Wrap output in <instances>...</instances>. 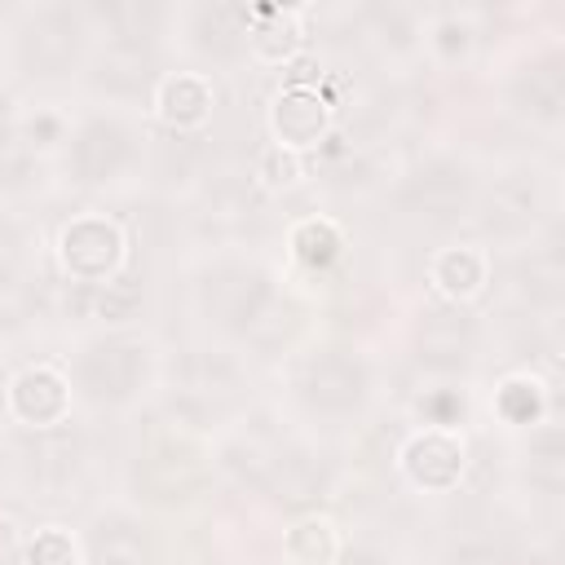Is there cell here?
Here are the masks:
<instances>
[{"instance_id": "1", "label": "cell", "mask_w": 565, "mask_h": 565, "mask_svg": "<svg viewBox=\"0 0 565 565\" xmlns=\"http://www.w3.org/2000/svg\"><path fill=\"white\" fill-rule=\"evenodd\" d=\"M88 44V13L66 4H44L26 18L18 35V62L35 79H62L79 66Z\"/></svg>"}, {"instance_id": "2", "label": "cell", "mask_w": 565, "mask_h": 565, "mask_svg": "<svg viewBox=\"0 0 565 565\" xmlns=\"http://www.w3.org/2000/svg\"><path fill=\"white\" fill-rule=\"evenodd\" d=\"M75 380L97 406H124L150 380V344L132 335L93 340L75 362Z\"/></svg>"}, {"instance_id": "3", "label": "cell", "mask_w": 565, "mask_h": 565, "mask_svg": "<svg viewBox=\"0 0 565 565\" xmlns=\"http://www.w3.org/2000/svg\"><path fill=\"white\" fill-rule=\"evenodd\" d=\"M296 388L309 411L318 415H353L371 397V371L349 349H318L300 362Z\"/></svg>"}, {"instance_id": "4", "label": "cell", "mask_w": 565, "mask_h": 565, "mask_svg": "<svg viewBox=\"0 0 565 565\" xmlns=\"http://www.w3.org/2000/svg\"><path fill=\"white\" fill-rule=\"evenodd\" d=\"M57 265L79 287H97L115 278L124 265V230L102 212L71 216L57 234Z\"/></svg>"}, {"instance_id": "5", "label": "cell", "mask_w": 565, "mask_h": 565, "mask_svg": "<svg viewBox=\"0 0 565 565\" xmlns=\"http://www.w3.org/2000/svg\"><path fill=\"white\" fill-rule=\"evenodd\" d=\"M207 313L221 331L247 335L274 309V278L260 265H221L207 274Z\"/></svg>"}, {"instance_id": "6", "label": "cell", "mask_w": 565, "mask_h": 565, "mask_svg": "<svg viewBox=\"0 0 565 565\" xmlns=\"http://www.w3.org/2000/svg\"><path fill=\"white\" fill-rule=\"evenodd\" d=\"M66 154L79 185H110L132 163V132L110 115H93L71 132Z\"/></svg>"}, {"instance_id": "7", "label": "cell", "mask_w": 565, "mask_h": 565, "mask_svg": "<svg viewBox=\"0 0 565 565\" xmlns=\"http://www.w3.org/2000/svg\"><path fill=\"white\" fill-rule=\"evenodd\" d=\"M4 411L22 428H35V433L62 428L71 415V380L49 362L22 366L4 388Z\"/></svg>"}, {"instance_id": "8", "label": "cell", "mask_w": 565, "mask_h": 565, "mask_svg": "<svg viewBox=\"0 0 565 565\" xmlns=\"http://www.w3.org/2000/svg\"><path fill=\"white\" fill-rule=\"evenodd\" d=\"M415 358L419 366L437 375H455L477 358V322L463 305H437L424 313L419 335H415Z\"/></svg>"}, {"instance_id": "9", "label": "cell", "mask_w": 565, "mask_h": 565, "mask_svg": "<svg viewBox=\"0 0 565 565\" xmlns=\"http://www.w3.org/2000/svg\"><path fill=\"white\" fill-rule=\"evenodd\" d=\"M463 437L455 428H419L406 437L397 463L406 472V481L415 490H428V494H446L459 486L463 477Z\"/></svg>"}, {"instance_id": "10", "label": "cell", "mask_w": 565, "mask_h": 565, "mask_svg": "<svg viewBox=\"0 0 565 565\" xmlns=\"http://www.w3.org/2000/svg\"><path fill=\"white\" fill-rule=\"evenodd\" d=\"M327 128H331V102L313 84L296 79L282 93H274V102H269V137H274V146L300 154V150L318 146L327 137Z\"/></svg>"}, {"instance_id": "11", "label": "cell", "mask_w": 565, "mask_h": 565, "mask_svg": "<svg viewBox=\"0 0 565 565\" xmlns=\"http://www.w3.org/2000/svg\"><path fill=\"white\" fill-rule=\"evenodd\" d=\"M472 194H477V181L463 163H450V159H433L424 163L419 172L406 177L402 185V203L419 216H433V221H450V216H463L472 207Z\"/></svg>"}, {"instance_id": "12", "label": "cell", "mask_w": 565, "mask_h": 565, "mask_svg": "<svg viewBox=\"0 0 565 565\" xmlns=\"http://www.w3.org/2000/svg\"><path fill=\"white\" fill-rule=\"evenodd\" d=\"M243 380L238 366L221 353H194L181 362V388H177V406L194 419H203L207 411H221L238 397Z\"/></svg>"}, {"instance_id": "13", "label": "cell", "mask_w": 565, "mask_h": 565, "mask_svg": "<svg viewBox=\"0 0 565 565\" xmlns=\"http://www.w3.org/2000/svg\"><path fill=\"white\" fill-rule=\"evenodd\" d=\"M212 102H216L212 79L199 75V71H168V75H159L154 88H150V106H154V115H159L172 132L199 128V124L212 115Z\"/></svg>"}, {"instance_id": "14", "label": "cell", "mask_w": 565, "mask_h": 565, "mask_svg": "<svg viewBox=\"0 0 565 565\" xmlns=\"http://www.w3.org/2000/svg\"><path fill=\"white\" fill-rule=\"evenodd\" d=\"M543 212V185L534 172H508L490 194H486V207H481V225L499 238H516L525 234Z\"/></svg>"}, {"instance_id": "15", "label": "cell", "mask_w": 565, "mask_h": 565, "mask_svg": "<svg viewBox=\"0 0 565 565\" xmlns=\"http://www.w3.org/2000/svg\"><path fill=\"white\" fill-rule=\"evenodd\" d=\"M154 79H159V71H154L150 40H110L93 71V84L115 97H141L154 88Z\"/></svg>"}, {"instance_id": "16", "label": "cell", "mask_w": 565, "mask_h": 565, "mask_svg": "<svg viewBox=\"0 0 565 565\" xmlns=\"http://www.w3.org/2000/svg\"><path fill=\"white\" fill-rule=\"evenodd\" d=\"M327 486H331L327 459L313 455V450H300V446H282L274 468H269V477H265V490L287 508H305V503L322 499Z\"/></svg>"}, {"instance_id": "17", "label": "cell", "mask_w": 565, "mask_h": 565, "mask_svg": "<svg viewBox=\"0 0 565 565\" xmlns=\"http://www.w3.org/2000/svg\"><path fill=\"white\" fill-rule=\"evenodd\" d=\"M512 106L530 119V124H556L565 115V62L556 53L530 62L516 79H512Z\"/></svg>"}, {"instance_id": "18", "label": "cell", "mask_w": 565, "mask_h": 565, "mask_svg": "<svg viewBox=\"0 0 565 565\" xmlns=\"http://www.w3.org/2000/svg\"><path fill=\"white\" fill-rule=\"evenodd\" d=\"M490 278V260L481 247L459 243V247H441L428 260V282L441 296V305H468Z\"/></svg>"}, {"instance_id": "19", "label": "cell", "mask_w": 565, "mask_h": 565, "mask_svg": "<svg viewBox=\"0 0 565 565\" xmlns=\"http://www.w3.org/2000/svg\"><path fill=\"white\" fill-rule=\"evenodd\" d=\"M305 44V26H300V13L296 9H282V4H265V9H252V26H247V53L265 66H282L300 53Z\"/></svg>"}, {"instance_id": "20", "label": "cell", "mask_w": 565, "mask_h": 565, "mask_svg": "<svg viewBox=\"0 0 565 565\" xmlns=\"http://www.w3.org/2000/svg\"><path fill=\"white\" fill-rule=\"evenodd\" d=\"M137 481H146V490H150L154 499H185V494L199 490L203 463H199V455H194L190 446L168 441V446L150 450V455L137 463Z\"/></svg>"}, {"instance_id": "21", "label": "cell", "mask_w": 565, "mask_h": 565, "mask_svg": "<svg viewBox=\"0 0 565 565\" xmlns=\"http://www.w3.org/2000/svg\"><path fill=\"white\" fill-rule=\"evenodd\" d=\"M247 26H252V9L247 4H199L190 13V35L212 57L247 53Z\"/></svg>"}, {"instance_id": "22", "label": "cell", "mask_w": 565, "mask_h": 565, "mask_svg": "<svg viewBox=\"0 0 565 565\" xmlns=\"http://www.w3.org/2000/svg\"><path fill=\"white\" fill-rule=\"evenodd\" d=\"M88 565H150V543L128 516H106L88 534Z\"/></svg>"}, {"instance_id": "23", "label": "cell", "mask_w": 565, "mask_h": 565, "mask_svg": "<svg viewBox=\"0 0 565 565\" xmlns=\"http://www.w3.org/2000/svg\"><path fill=\"white\" fill-rule=\"evenodd\" d=\"M79 459H84V441H79L71 428L35 433V446H31V477H35L40 486H66V481L79 472Z\"/></svg>"}, {"instance_id": "24", "label": "cell", "mask_w": 565, "mask_h": 565, "mask_svg": "<svg viewBox=\"0 0 565 565\" xmlns=\"http://www.w3.org/2000/svg\"><path fill=\"white\" fill-rule=\"evenodd\" d=\"M287 243H291V256L309 269H327L344 256V230L331 216H300L291 225Z\"/></svg>"}, {"instance_id": "25", "label": "cell", "mask_w": 565, "mask_h": 565, "mask_svg": "<svg viewBox=\"0 0 565 565\" xmlns=\"http://www.w3.org/2000/svg\"><path fill=\"white\" fill-rule=\"evenodd\" d=\"M282 556L291 565H335L340 561V534L327 516H300L282 534Z\"/></svg>"}, {"instance_id": "26", "label": "cell", "mask_w": 565, "mask_h": 565, "mask_svg": "<svg viewBox=\"0 0 565 565\" xmlns=\"http://www.w3.org/2000/svg\"><path fill=\"white\" fill-rule=\"evenodd\" d=\"M494 411L508 424H539L547 415V388L534 375H508L494 388Z\"/></svg>"}, {"instance_id": "27", "label": "cell", "mask_w": 565, "mask_h": 565, "mask_svg": "<svg viewBox=\"0 0 565 565\" xmlns=\"http://www.w3.org/2000/svg\"><path fill=\"white\" fill-rule=\"evenodd\" d=\"M137 309H141V282H137V274H128V269H119L115 278L88 287V313H93V318L128 322Z\"/></svg>"}, {"instance_id": "28", "label": "cell", "mask_w": 565, "mask_h": 565, "mask_svg": "<svg viewBox=\"0 0 565 565\" xmlns=\"http://www.w3.org/2000/svg\"><path fill=\"white\" fill-rule=\"evenodd\" d=\"M530 481L543 490H561L565 486V441L556 424H543L530 437Z\"/></svg>"}, {"instance_id": "29", "label": "cell", "mask_w": 565, "mask_h": 565, "mask_svg": "<svg viewBox=\"0 0 565 565\" xmlns=\"http://www.w3.org/2000/svg\"><path fill=\"white\" fill-rule=\"evenodd\" d=\"M561 282H565V265H561V252L556 247H543V252H534L521 265V287L539 305H556L561 300Z\"/></svg>"}, {"instance_id": "30", "label": "cell", "mask_w": 565, "mask_h": 565, "mask_svg": "<svg viewBox=\"0 0 565 565\" xmlns=\"http://www.w3.org/2000/svg\"><path fill=\"white\" fill-rule=\"evenodd\" d=\"M22 565H79V543L62 525H44L22 543Z\"/></svg>"}, {"instance_id": "31", "label": "cell", "mask_w": 565, "mask_h": 565, "mask_svg": "<svg viewBox=\"0 0 565 565\" xmlns=\"http://www.w3.org/2000/svg\"><path fill=\"white\" fill-rule=\"evenodd\" d=\"M13 137L22 141V154H44V150H53V146L66 141V124H62L57 110L35 106V110H26V115L13 124Z\"/></svg>"}, {"instance_id": "32", "label": "cell", "mask_w": 565, "mask_h": 565, "mask_svg": "<svg viewBox=\"0 0 565 565\" xmlns=\"http://www.w3.org/2000/svg\"><path fill=\"white\" fill-rule=\"evenodd\" d=\"M300 177H305V163H300L296 150H282V146H274V141L260 150V159H256V181H260L265 190H291Z\"/></svg>"}, {"instance_id": "33", "label": "cell", "mask_w": 565, "mask_h": 565, "mask_svg": "<svg viewBox=\"0 0 565 565\" xmlns=\"http://www.w3.org/2000/svg\"><path fill=\"white\" fill-rule=\"evenodd\" d=\"M428 44L437 49L441 62H459V57H468V49H472V26H468L459 13H446L441 22H433Z\"/></svg>"}, {"instance_id": "34", "label": "cell", "mask_w": 565, "mask_h": 565, "mask_svg": "<svg viewBox=\"0 0 565 565\" xmlns=\"http://www.w3.org/2000/svg\"><path fill=\"white\" fill-rule=\"evenodd\" d=\"M31 313H35V291H31L22 278H9V282H0V331H13V327H22Z\"/></svg>"}, {"instance_id": "35", "label": "cell", "mask_w": 565, "mask_h": 565, "mask_svg": "<svg viewBox=\"0 0 565 565\" xmlns=\"http://www.w3.org/2000/svg\"><path fill=\"white\" fill-rule=\"evenodd\" d=\"M419 415H424V428H455L463 419V397L455 388H441V393H428L419 402Z\"/></svg>"}, {"instance_id": "36", "label": "cell", "mask_w": 565, "mask_h": 565, "mask_svg": "<svg viewBox=\"0 0 565 565\" xmlns=\"http://www.w3.org/2000/svg\"><path fill=\"white\" fill-rule=\"evenodd\" d=\"M18 265H22V230L0 216V282L18 278Z\"/></svg>"}, {"instance_id": "37", "label": "cell", "mask_w": 565, "mask_h": 565, "mask_svg": "<svg viewBox=\"0 0 565 565\" xmlns=\"http://www.w3.org/2000/svg\"><path fill=\"white\" fill-rule=\"evenodd\" d=\"M22 552V539H18V525L9 521V516H0V565L4 561H13Z\"/></svg>"}, {"instance_id": "38", "label": "cell", "mask_w": 565, "mask_h": 565, "mask_svg": "<svg viewBox=\"0 0 565 565\" xmlns=\"http://www.w3.org/2000/svg\"><path fill=\"white\" fill-rule=\"evenodd\" d=\"M459 565H512L499 547H468L463 556H459Z\"/></svg>"}, {"instance_id": "39", "label": "cell", "mask_w": 565, "mask_h": 565, "mask_svg": "<svg viewBox=\"0 0 565 565\" xmlns=\"http://www.w3.org/2000/svg\"><path fill=\"white\" fill-rule=\"evenodd\" d=\"M335 565H384V556H375V552H340V561Z\"/></svg>"}]
</instances>
